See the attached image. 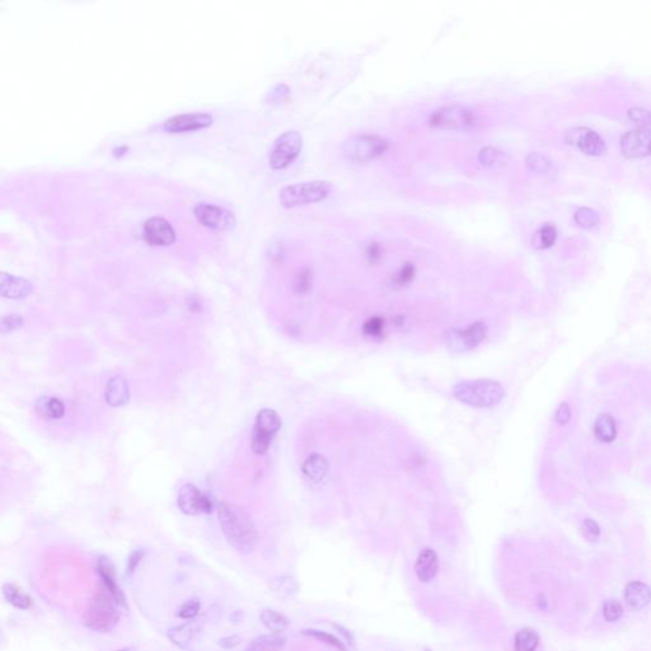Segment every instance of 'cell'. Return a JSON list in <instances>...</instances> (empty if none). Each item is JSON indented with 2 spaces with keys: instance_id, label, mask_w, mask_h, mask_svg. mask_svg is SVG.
<instances>
[{
  "instance_id": "cell-17",
  "label": "cell",
  "mask_w": 651,
  "mask_h": 651,
  "mask_svg": "<svg viewBox=\"0 0 651 651\" xmlns=\"http://www.w3.org/2000/svg\"><path fill=\"white\" fill-rule=\"evenodd\" d=\"M34 292V286L23 278H18L9 273H1L0 278V292L8 299H25Z\"/></svg>"
},
{
  "instance_id": "cell-13",
  "label": "cell",
  "mask_w": 651,
  "mask_h": 651,
  "mask_svg": "<svg viewBox=\"0 0 651 651\" xmlns=\"http://www.w3.org/2000/svg\"><path fill=\"white\" fill-rule=\"evenodd\" d=\"M621 150L629 158L651 155V127H636L621 139Z\"/></svg>"
},
{
  "instance_id": "cell-47",
  "label": "cell",
  "mask_w": 651,
  "mask_h": 651,
  "mask_svg": "<svg viewBox=\"0 0 651 651\" xmlns=\"http://www.w3.org/2000/svg\"><path fill=\"white\" fill-rule=\"evenodd\" d=\"M240 644V638L238 636H228V638H221L219 645L221 647L226 649H234Z\"/></svg>"
},
{
  "instance_id": "cell-28",
  "label": "cell",
  "mask_w": 651,
  "mask_h": 651,
  "mask_svg": "<svg viewBox=\"0 0 651 651\" xmlns=\"http://www.w3.org/2000/svg\"><path fill=\"white\" fill-rule=\"evenodd\" d=\"M527 166L531 168V171L543 174L547 177H551L556 174V168L552 165L551 160H548L546 155L541 153H531L527 157Z\"/></svg>"
},
{
  "instance_id": "cell-21",
  "label": "cell",
  "mask_w": 651,
  "mask_h": 651,
  "mask_svg": "<svg viewBox=\"0 0 651 651\" xmlns=\"http://www.w3.org/2000/svg\"><path fill=\"white\" fill-rule=\"evenodd\" d=\"M302 471L313 484H322L328 473V462L323 456L314 453L304 460Z\"/></svg>"
},
{
  "instance_id": "cell-33",
  "label": "cell",
  "mask_w": 651,
  "mask_h": 651,
  "mask_svg": "<svg viewBox=\"0 0 651 651\" xmlns=\"http://www.w3.org/2000/svg\"><path fill=\"white\" fill-rule=\"evenodd\" d=\"M574 219H575L578 226L589 229V228H593V226L598 224L599 215L595 210H593L591 207H580L574 215Z\"/></svg>"
},
{
  "instance_id": "cell-36",
  "label": "cell",
  "mask_w": 651,
  "mask_h": 651,
  "mask_svg": "<svg viewBox=\"0 0 651 651\" xmlns=\"http://www.w3.org/2000/svg\"><path fill=\"white\" fill-rule=\"evenodd\" d=\"M415 273H416V269H415L413 264L406 262L399 269V273H396L393 281H394V284H397L399 286L406 285V284L411 283L413 278H415Z\"/></svg>"
},
{
  "instance_id": "cell-37",
  "label": "cell",
  "mask_w": 651,
  "mask_h": 651,
  "mask_svg": "<svg viewBox=\"0 0 651 651\" xmlns=\"http://www.w3.org/2000/svg\"><path fill=\"white\" fill-rule=\"evenodd\" d=\"M363 331L369 337H379L385 331V319L380 317H372L368 319L364 323Z\"/></svg>"
},
{
  "instance_id": "cell-41",
  "label": "cell",
  "mask_w": 651,
  "mask_h": 651,
  "mask_svg": "<svg viewBox=\"0 0 651 651\" xmlns=\"http://www.w3.org/2000/svg\"><path fill=\"white\" fill-rule=\"evenodd\" d=\"M581 531H583V536L589 542H597L600 536L599 525L593 519H585L581 525Z\"/></svg>"
},
{
  "instance_id": "cell-4",
  "label": "cell",
  "mask_w": 651,
  "mask_h": 651,
  "mask_svg": "<svg viewBox=\"0 0 651 651\" xmlns=\"http://www.w3.org/2000/svg\"><path fill=\"white\" fill-rule=\"evenodd\" d=\"M333 191V185L327 181H309L286 186L280 191V204L284 207L309 205L323 201Z\"/></svg>"
},
{
  "instance_id": "cell-25",
  "label": "cell",
  "mask_w": 651,
  "mask_h": 651,
  "mask_svg": "<svg viewBox=\"0 0 651 651\" xmlns=\"http://www.w3.org/2000/svg\"><path fill=\"white\" fill-rule=\"evenodd\" d=\"M286 644V638L279 633L264 635L253 640L245 651H280Z\"/></svg>"
},
{
  "instance_id": "cell-48",
  "label": "cell",
  "mask_w": 651,
  "mask_h": 651,
  "mask_svg": "<svg viewBox=\"0 0 651 651\" xmlns=\"http://www.w3.org/2000/svg\"><path fill=\"white\" fill-rule=\"evenodd\" d=\"M333 627H335V629H336V630H337V631H339L340 633L344 636V638H345L346 641L349 643V645H352V647L355 646V640H354V636H352V631H349V630L345 629L344 626L333 625Z\"/></svg>"
},
{
  "instance_id": "cell-22",
  "label": "cell",
  "mask_w": 651,
  "mask_h": 651,
  "mask_svg": "<svg viewBox=\"0 0 651 651\" xmlns=\"http://www.w3.org/2000/svg\"><path fill=\"white\" fill-rule=\"evenodd\" d=\"M34 408L37 415L45 420L61 419L65 413V405L55 397H41L37 399Z\"/></svg>"
},
{
  "instance_id": "cell-7",
  "label": "cell",
  "mask_w": 651,
  "mask_h": 651,
  "mask_svg": "<svg viewBox=\"0 0 651 651\" xmlns=\"http://www.w3.org/2000/svg\"><path fill=\"white\" fill-rule=\"evenodd\" d=\"M430 127L443 130H465L477 124L476 113L463 106H446L439 108L429 117Z\"/></svg>"
},
{
  "instance_id": "cell-2",
  "label": "cell",
  "mask_w": 651,
  "mask_h": 651,
  "mask_svg": "<svg viewBox=\"0 0 651 651\" xmlns=\"http://www.w3.org/2000/svg\"><path fill=\"white\" fill-rule=\"evenodd\" d=\"M452 393L460 404L477 408H494L505 397L504 387L491 379L459 382L453 387Z\"/></svg>"
},
{
  "instance_id": "cell-8",
  "label": "cell",
  "mask_w": 651,
  "mask_h": 651,
  "mask_svg": "<svg viewBox=\"0 0 651 651\" xmlns=\"http://www.w3.org/2000/svg\"><path fill=\"white\" fill-rule=\"evenodd\" d=\"M281 427V419L278 412L264 408L257 413L253 426L252 451L264 456L271 446V441Z\"/></svg>"
},
{
  "instance_id": "cell-14",
  "label": "cell",
  "mask_w": 651,
  "mask_h": 651,
  "mask_svg": "<svg viewBox=\"0 0 651 651\" xmlns=\"http://www.w3.org/2000/svg\"><path fill=\"white\" fill-rule=\"evenodd\" d=\"M144 236L150 246H171L176 240V232L168 220L160 217L149 218L144 223Z\"/></svg>"
},
{
  "instance_id": "cell-6",
  "label": "cell",
  "mask_w": 651,
  "mask_h": 651,
  "mask_svg": "<svg viewBox=\"0 0 651 651\" xmlns=\"http://www.w3.org/2000/svg\"><path fill=\"white\" fill-rule=\"evenodd\" d=\"M303 146L302 135L298 131H286L273 141L269 154L270 166L275 171L285 169L298 158Z\"/></svg>"
},
{
  "instance_id": "cell-27",
  "label": "cell",
  "mask_w": 651,
  "mask_h": 651,
  "mask_svg": "<svg viewBox=\"0 0 651 651\" xmlns=\"http://www.w3.org/2000/svg\"><path fill=\"white\" fill-rule=\"evenodd\" d=\"M259 618H261V622L265 625V627H267L273 633L284 632L289 627V619L284 614L273 611V610H264V611L261 612Z\"/></svg>"
},
{
  "instance_id": "cell-26",
  "label": "cell",
  "mask_w": 651,
  "mask_h": 651,
  "mask_svg": "<svg viewBox=\"0 0 651 651\" xmlns=\"http://www.w3.org/2000/svg\"><path fill=\"white\" fill-rule=\"evenodd\" d=\"M3 594L4 598L7 599L8 603L18 608V610H30L32 607V599L27 595L25 591L17 588L13 584H4L3 586Z\"/></svg>"
},
{
  "instance_id": "cell-45",
  "label": "cell",
  "mask_w": 651,
  "mask_h": 651,
  "mask_svg": "<svg viewBox=\"0 0 651 651\" xmlns=\"http://www.w3.org/2000/svg\"><path fill=\"white\" fill-rule=\"evenodd\" d=\"M288 94H289L288 86L279 84V86H275L273 91L269 94V98L273 102H278V101L284 100Z\"/></svg>"
},
{
  "instance_id": "cell-40",
  "label": "cell",
  "mask_w": 651,
  "mask_h": 651,
  "mask_svg": "<svg viewBox=\"0 0 651 651\" xmlns=\"http://www.w3.org/2000/svg\"><path fill=\"white\" fill-rule=\"evenodd\" d=\"M311 284H312V273L308 269H304L303 271H300L297 275L295 281H294V289L297 292H306L309 290Z\"/></svg>"
},
{
  "instance_id": "cell-5",
  "label": "cell",
  "mask_w": 651,
  "mask_h": 651,
  "mask_svg": "<svg viewBox=\"0 0 651 651\" xmlns=\"http://www.w3.org/2000/svg\"><path fill=\"white\" fill-rule=\"evenodd\" d=\"M389 149L388 140L372 134L355 135L347 139L344 144V155L347 160L356 165H364L377 160L386 154Z\"/></svg>"
},
{
  "instance_id": "cell-30",
  "label": "cell",
  "mask_w": 651,
  "mask_h": 651,
  "mask_svg": "<svg viewBox=\"0 0 651 651\" xmlns=\"http://www.w3.org/2000/svg\"><path fill=\"white\" fill-rule=\"evenodd\" d=\"M193 627L190 624L177 626L171 629L167 636L171 640V643L177 645L179 647H187L193 638Z\"/></svg>"
},
{
  "instance_id": "cell-31",
  "label": "cell",
  "mask_w": 651,
  "mask_h": 651,
  "mask_svg": "<svg viewBox=\"0 0 651 651\" xmlns=\"http://www.w3.org/2000/svg\"><path fill=\"white\" fill-rule=\"evenodd\" d=\"M556 238H557L556 226L547 223L534 234L533 245L539 250H545V248H550V247L553 246Z\"/></svg>"
},
{
  "instance_id": "cell-23",
  "label": "cell",
  "mask_w": 651,
  "mask_h": 651,
  "mask_svg": "<svg viewBox=\"0 0 651 651\" xmlns=\"http://www.w3.org/2000/svg\"><path fill=\"white\" fill-rule=\"evenodd\" d=\"M270 591L280 599H292L298 594L299 584L290 575H281L273 578L269 583Z\"/></svg>"
},
{
  "instance_id": "cell-38",
  "label": "cell",
  "mask_w": 651,
  "mask_h": 651,
  "mask_svg": "<svg viewBox=\"0 0 651 651\" xmlns=\"http://www.w3.org/2000/svg\"><path fill=\"white\" fill-rule=\"evenodd\" d=\"M200 600L198 598L188 599L179 608V617L182 619H193L199 614Z\"/></svg>"
},
{
  "instance_id": "cell-43",
  "label": "cell",
  "mask_w": 651,
  "mask_h": 651,
  "mask_svg": "<svg viewBox=\"0 0 651 651\" xmlns=\"http://www.w3.org/2000/svg\"><path fill=\"white\" fill-rule=\"evenodd\" d=\"M572 419V408L567 404H562L557 408L555 415V421L560 425H565Z\"/></svg>"
},
{
  "instance_id": "cell-24",
  "label": "cell",
  "mask_w": 651,
  "mask_h": 651,
  "mask_svg": "<svg viewBox=\"0 0 651 651\" xmlns=\"http://www.w3.org/2000/svg\"><path fill=\"white\" fill-rule=\"evenodd\" d=\"M594 432L600 441L612 443L617 437V424L611 415H600L594 424Z\"/></svg>"
},
{
  "instance_id": "cell-20",
  "label": "cell",
  "mask_w": 651,
  "mask_h": 651,
  "mask_svg": "<svg viewBox=\"0 0 651 651\" xmlns=\"http://www.w3.org/2000/svg\"><path fill=\"white\" fill-rule=\"evenodd\" d=\"M625 599L631 610L640 611L650 603V588L641 581H632L626 588Z\"/></svg>"
},
{
  "instance_id": "cell-9",
  "label": "cell",
  "mask_w": 651,
  "mask_h": 651,
  "mask_svg": "<svg viewBox=\"0 0 651 651\" xmlns=\"http://www.w3.org/2000/svg\"><path fill=\"white\" fill-rule=\"evenodd\" d=\"M193 214L199 220L201 226L210 228L213 231L226 232L231 231L236 226V217L226 207L214 205L209 202H198L193 206Z\"/></svg>"
},
{
  "instance_id": "cell-16",
  "label": "cell",
  "mask_w": 651,
  "mask_h": 651,
  "mask_svg": "<svg viewBox=\"0 0 651 651\" xmlns=\"http://www.w3.org/2000/svg\"><path fill=\"white\" fill-rule=\"evenodd\" d=\"M97 569H98L101 579H102V585L106 588L107 591H110V594L112 595L113 598L116 599V602L121 605V608L127 610V597H125L124 591H121L120 586L117 584L116 570H115V566L111 562V560L106 557V556H102L98 560Z\"/></svg>"
},
{
  "instance_id": "cell-10",
  "label": "cell",
  "mask_w": 651,
  "mask_h": 651,
  "mask_svg": "<svg viewBox=\"0 0 651 651\" xmlns=\"http://www.w3.org/2000/svg\"><path fill=\"white\" fill-rule=\"evenodd\" d=\"M177 505L186 515H201L213 512L214 503L205 492L201 491L196 486L187 484L181 487Z\"/></svg>"
},
{
  "instance_id": "cell-35",
  "label": "cell",
  "mask_w": 651,
  "mask_h": 651,
  "mask_svg": "<svg viewBox=\"0 0 651 651\" xmlns=\"http://www.w3.org/2000/svg\"><path fill=\"white\" fill-rule=\"evenodd\" d=\"M629 117L638 124V127H651V112L646 108L633 107L629 111Z\"/></svg>"
},
{
  "instance_id": "cell-15",
  "label": "cell",
  "mask_w": 651,
  "mask_h": 651,
  "mask_svg": "<svg viewBox=\"0 0 651 651\" xmlns=\"http://www.w3.org/2000/svg\"><path fill=\"white\" fill-rule=\"evenodd\" d=\"M487 326L484 322H476L467 327L465 330H454L451 333L449 344L453 349L458 350H471L475 349L486 339Z\"/></svg>"
},
{
  "instance_id": "cell-42",
  "label": "cell",
  "mask_w": 651,
  "mask_h": 651,
  "mask_svg": "<svg viewBox=\"0 0 651 651\" xmlns=\"http://www.w3.org/2000/svg\"><path fill=\"white\" fill-rule=\"evenodd\" d=\"M23 325V318L18 316V314H11V316H6L4 318L1 319V333H12L14 330L20 328Z\"/></svg>"
},
{
  "instance_id": "cell-39",
  "label": "cell",
  "mask_w": 651,
  "mask_h": 651,
  "mask_svg": "<svg viewBox=\"0 0 651 651\" xmlns=\"http://www.w3.org/2000/svg\"><path fill=\"white\" fill-rule=\"evenodd\" d=\"M500 158V150L494 146H485L481 149L479 153V160L481 165L484 166L491 167L498 162Z\"/></svg>"
},
{
  "instance_id": "cell-12",
  "label": "cell",
  "mask_w": 651,
  "mask_h": 651,
  "mask_svg": "<svg viewBox=\"0 0 651 651\" xmlns=\"http://www.w3.org/2000/svg\"><path fill=\"white\" fill-rule=\"evenodd\" d=\"M213 122V116L210 113H181L167 119L163 124V129L167 133L171 134L190 133L212 127Z\"/></svg>"
},
{
  "instance_id": "cell-11",
  "label": "cell",
  "mask_w": 651,
  "mask_h": 651,
  "mask_svg": "<svg viewBox=\"0 0 651 651\" xmlns=\"http://www.w3.org/2000/svg\"><path fill=\"white\" fill-rule=\"evenodd\" d=\"M565 139L569 144L578 146L583 153L593 157L602 155L607 150L605 140L598 133L588 127H572L566 131Z\"/></svg>"
},
{
  "instance_id": "cell-32",
  "label": "cell",
  "mask_w": 651,
  "mask_h": 651,
  "mask_svg": "<svg viewBox=\"0 0 651 651\" xmlns=\"http://www.w3.org/2000/svg\"><path fill=\"white\" fill-rule=\"evenodd\" d=\"M302 633L306 635V636H309V638H316V640H318L321 643L331 646V647L336 649L337 651H347L346 650L345 644H344L341 640H339V638H335L331 633L318 631V630H303Z\"/></svg>"
},
{
  "instance_id": "cell-3",
  "label": "cell",
  "mask_w": 651,
  "mask_h": 651,
  "mask_svg": "<svg viewBox=\"0 0 651 651\" xmlns=\"http://www.w3.org/2000/svg\"><path fill=\"white\" fill-rule=\"evenodd\" d=\"M121 605L102 585L88 602L84 612V624L96 632L112 631L120 621Z\"/></svg>"
},
{
  "instance_id": "cell-46",
  "label": "cell",
  "mask_w": 651,
  "mask_h": 651,
  "mask_svg": "<svg viewBox=\"0 0 651 651\" xmlns=\"http://www.w3.org/2000/svg\"><path fill=\"white\" fill-rule=\"evenodd\" d=\"M380 254H382V250H380L378 243H375V242L370 243L368 247V250H366V259H368V261L370 264H375L380 259Z\"/></svg>"
},
{
  "instance_id": "cell-19",
  "label": "cell",
  "mask_w": 651,
  "mask_h": 651,
  "mask_svg": "<svg viewBox=\"0 0 651 651\" xmlns=\"http://www.w3.org/2000/svg\"><path fill=\"white\" fill-rule=\"evenodd\" d=\"M106 402L112 407H121L127 405L130 399V388L127 379L121 375H116L108 380L105 391Z\"/></svg>"
},
{
  "instance_id": "cell-34",
  "label": "cell",
  "mask_w": 651,
  "mask_h": 651,
  "mask_svg": "<svg viewBox=\"0 0 651 651\" xmlns=\"http://www.w3.org/2000/svg\"><path fill=\"white\" fill-rule=\"evenodd\" d=\"M624 613L622 605L616 599H608L603 605V616L608 622H616Z\"/></svg>"
},
{
  "instance_id": "cell-49",
  "label": "cell",
  "mask_w": 651,
  "mask_h": 651,
  "mask_svg": "<svg viewBox=\"0 0 651 651\" xmlns=\"http://www.w3.org/2000/svg\"><path fill=\"white\" fill-rule=\"evenodd\" d=\"M425 651H430V650H425Z\"/></svg>"
},
{
  "instance_id": "cell-18",
  "label": "cell",
  "mask_w": 651,
  "mask_h": 651,
  "mask_svg": "<svg viewBox=\"0 0 651 651\" xmlns=\"http://www.w3.org/2000/svg\"><path fill=\"white\" fill-rule=\"evenodd\" d=\"M439 570V558L437 552L432 548H424L420 552L416 564L415 572L421 583H429L435 578Z\"/></svg>"
},
{
  "instance_id": "cell-44",
  "label": "cell",
  "mask_w": 651,
  "mask_h": 651,
  "mask_svg": "<svg viewBox=\"0 0 651 651\" xmlns=\"http://www.w3.org/2000/svg\"><path fill=\"white\" fill-rule=\"evenodd\" d=\"M143 558H144V552L141 551V550H136V551H134L133 553L130 555V557L127 560V574H129V575L134 574V572L136 570V567L139 566Z\"/></svg>"
},
{
  "instance_id": "cell-1",
  "label": "cell",
  "mask_w": 651,
  "mask_h": 651,
  "mask_svg": "<svg viewBox=\"0 0 651 651\" xmlns=\"http://www.w3.org/2000/svg\"><path fill=\"white\" fill-rule=\"evenodd\" d=\"M218 518L226 541L234 550L242 553L254 551L259 542V534L248 513L240 506L220 504L218 506Z\"/></svg>"
},
{
  "instance_id": "cell-29",
  "label": "cell",
  "mask_w": 651,
  "mask_h": 651,
  "mask_svg": "<svg viewBox=\"0 0 651 651\" xmlns=\"http://www.w3.org/2000/svg\"><path fill=\"white\" fill-rule=\"evenodd\" d=\"M539 636L533 629H522L515 635L514 651H536L539 647Z\"/></svg>"
}]
</instances>
